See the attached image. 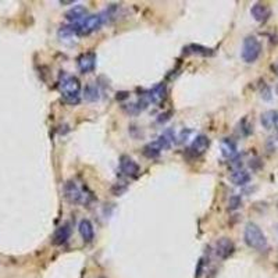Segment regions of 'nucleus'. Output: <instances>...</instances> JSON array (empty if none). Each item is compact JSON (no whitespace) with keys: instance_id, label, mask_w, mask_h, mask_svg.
I'll return each mask as SVG.
<instances>
[{"instance_id":"nucleus-8","label":"nucleus","mask_w":278,"mask_h":278,"mask_svg":"<svg viewBox=\"0 0 278 278\" xmlns=\"http://www.w3.org/2000/svg\"><path fill=\"white\" fill-rule=\"evenodd\" d=\"M235 252V245L234 242L229 239V238H220L217 242H216V255L222 259V260H225V259H228L232 253Z\"/></svg>"},{"instance_id":"nucleus-5","label":"nucleus","mask_w":278,"mask_h":278,"mask_svg":"<svg viewBox=\"0 0 278 278\" xmlns=\"http://www.w3.org/2000/svg\"><path fill=\"white\" fill-rule=\"evenodd\" d=\"M64 196L70 203H75V205H86L91 199V195L84 192V189L79 188L78 184L72 179L64 184Z\"/></svg>"},{"instance_id":"nucleus-12","label":"nucleus","mask_w":278,"mask_h":278,"mask_svg":"<svg viewBox=\"0 0 278 278\" xmlns=\"http://www.w3.org/2000/svg\"><path fill=\"white\" fill-rule=\"evenodd\" d=\"M86 15H88L86 8L84 6L78 4V6H74L72 8H70L65 13V18H67V21H70L71 24H78V22H81L85 18Z\"/></svg>"},{"instance_id":"nucleus-10","label":"nucleus","mask_w":278,"mask_h":278,"mask_svg":"<svg viewBox=\"0 0 278 278\" xmlns=\"http://www.w3.org/2000/svg\"><path fill=\"white\" fill-rule=\"evenodd\" d=\"M120 170H121L124 175L132 177V178L138 177V174L141 171L138 163L129 156H121V159H120Z\"/></svg>"},{"instance_id":"nucleus-6","label":"nucleus","mask_w":278,"mask_h":278,"mask_svg":"<svg viewBox=\"0 0 278 278\" xmlns=\"http://www.w3.org/2000/svg\"><path fill=\"white\" fill-rule=\"evenodd\" d=\"M209 146H210V139L206 135H198L193 139L192 143H191V146L188 149V153L192 157H199L206 153Z\"/></svg>"},{"instance_id":"nucleus-13","label":"nucleus","mask_w":278,"mask_h":278,"mask_svg":"<svg viewBox=\"0 0 278 278\" xmlns=\"http://www.w3.org/2000/svg\"><path fill=\"white\" fill-rule=\"evenodd\" d=\"M78 231H79V234H81V236H82V239H84V242L85 243L92 242L93 238H95V228H93V225L91 221L86 220V219L79 221Z\"/></svg>"},{"instance_id":"nucleus-11","label":"nucleus","mask_w":278,"mask_h":278,"mask_svg":"<svg viewBox=\"0 0 278 278\" xmlns=\"http://www.w3.org/2000/svg\"><path fill=\"white\" fill-rule=\"evenodd\" d=\"M70 236H71V228H70V225H68V224H63V225H60V227L55 231L53 238H52V242H53V245H63V243H65L70 239Z\"/></svg>"},{"instance_id":"nucleus-3","label":"nucleus","mask_w":278,"mask_h":278,"mask_svg":"<svg viewBox=\"0 0 278 278\" xmlns=\"http://www.w3.org/2000/svg\"><path fill=\"white\" fill-rule=\"evenodd\" d=\"M103 22H105L103 14H92L86 15L82 21L78 22V24H72V25H74V28H75L77 35L85 36L92 34L95 31H98V29L103 25Z\"/></svg>"},{"instance_id":"nucleus-14","label":"nucleus","mask_w":278,"mask_h":278,"mask_svg":"<svg viewBox=\"0 0 278 278\" xmlns=\"http://www.w3.org/2000/svg\"><path fill=\"white\" fill-rule=\"evenodd\" d=\"M250 14L256 21L263 22L270 17V8L267 7L266 4H263V3H256L250 8Z\"/></svg>"},{"instance_id":"nucleus-1","label":"nucleus","mask_w":278,"mask_h":278,"mask_svg":"<svg viewBox=\"0 0 278 278\" xmlns=\"http://www.w3.org/2000/svg\"><path fill=\"white\" fill-rule=\"evenodd\" d=\"M58 91L68 105H77L81 100V82L74 75H63L58 81Z\"/></svg>"},{"instance_id":"nucleus-21","label":"nucleus","mask_w":278,"mask_h":278,"mask_svg":"<svg viewBox=\"0 0 278 278\" xmlns=\"http://www.w3.org/2000/svg\"><path fill=\"white\" fill-rule=\"evenodd\" d=\"M241 203H242V200H241V196H238V195H234V196H231V198H229L228 209H229V210H236L238 207L241 206Z\"/></svg>"},{"instance_id":"nucleus-18","label":"nucleus","mask_w":278,"mask_h":278,"mask_svg":"<svg viewBox=\"0 0 278 278\" xmlns=\"http://www.w3.org/2000/svg\"><path fill=\"white\" fill-rule=\"evenodd\" d=\"M84 98H85V100H88V102H96V100H99L100 93L98 86L92 85V84L86 85L85 89H84Z\"/></svg>"},{"instance_id":"nucleus-9","label":"nucleus","mask_w":278,"mask_h":278,"mask_svg":"<svg viewBox=\"0 0 278 278\" xmlns=\"http://www.w3.org/2000/svg\"><path fill=\"white\" fill-rule=\"evenodd\" d=\"M78 70L82 74H89L95 70L96 67V55L93 52H86L84 55H81L77 60Z\"/></svg>"},{"instance_id":"nucleus-15","label":"nucleus","mask_w":278,"mask_h":278,"mask_svg":"<svg viewBox=\"0 0 278 278\" xmlns=\"http://www.w3.org/2000/svg\"><path fill=\"white\" fill-rule=\"evenodd\" d=\"M278 122V113L277 111H267L262 114V124L266 129L274 128Z\"/></svg>"},{"instance_id":"nucleus-2","label":"nucleus","mask_w":278,"mask_h":278,"mask_svg":"<svg viewBox=\"0 0 278 278\" xmlns=\"http://www.w3.org/2000/svg\"><path fill=\"white\" fill-rule=\"evenodd\" d=\"M243 239L246 245L256 250H264L267 248V239L266 235L263 234V231L259 228V225H256L255 222H249L245 227V232H243Z\"/></svg>"},{"instance_id":"nucleus-17","label":"nucleus","mask_w":278,"mask_h":278,"mask_svg":"<svg viewBox=\"0 0 278 278\" xmlns=\"http://www.w3.org/2000/svg\"><path fill=\"white\" fill-rule=\"evenodd\" d=\"M221 153L224 157H232L236 153V145L235 142H232L231 139L225 138L221 142Z\"/></svg>"},{"instance_id":"nucleus-7","label":"nucleus","mask_w":278,"mask_h":278,"mask_svg":"<svg viewBox=\"0 0 278 278\" xmlns=\"http://www.w3.org/2000/svg\"><path fill=\"white\" fill-rule=\"evenodd\" d=\"M166 95H167V86H166L164 82H160V84H157L156 86H153L150 91L145 93L143 98L148 102V105H150V103L156 105V103H160L166 98Z\"/></svg>"},{"instance_id":"nucleus-16","label":"nucleus","mask_w":278,"mask_h":278,"mask_svg":"<svg viewBox=\"0 0 278 278\" xmlns=\"http://www.w3.org/2000/svg\"><path fill=\"white\" fill-rule=\"evenodd\" d=\"M231 181L235 185H245L250 181V174L245 170H235L231 174Z\"/></svg>"},{"instance_id":"nucleus-4","label":"nucleus","mask_w":278,"mask_h":278,"mask_svg":"<svg viewBox=\"0 0 278 278\" xmlns=\"http://www.w3.org/2000/svg\"><path fill=\"white\" fill-rule=\"evenodd\" d=\"M262 53V45L256 36H248L243 39L241 57L245 63H255Z\"/></svg>"},{"instance_id":"nucleus-19","label":"nucleus","mask_w":278,"mask_h":278,"mask_svg":"<svg viewBox=\"0 0 278 278\" xmlns=\"http://www.w3.org/2000/svg\"><path fill=\"white\" fill-rule=\"evenodd\" d=\"M185 50L188 52V53H192V55H199V56H205V57H206V56H212V55H213L212 49L205 48V46H202V45H189Z\"/></svg>"},{"instance_id":"nucleus-20","label":"nucleus","mask_w":278,"mask_h":278,"mask_svg":"<svg viewBox=\"0 0 278 278\" xmlns=\"http://www.w3.org/2000/svg\"><path fill=\"white\" fill-rule=\"evenodd\" d=\"M143 155L148 157V159H156V157L160 156V150L157 149L156 146L153 145V143L150 142L148 143L145 148H143Z\"/></svg>"}]
</instances>
